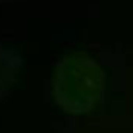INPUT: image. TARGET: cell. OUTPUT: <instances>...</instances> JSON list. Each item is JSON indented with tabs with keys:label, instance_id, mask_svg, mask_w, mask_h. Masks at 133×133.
<instances>
[{
	"label": "cell",
	"instance_id": "6da1fadb",
	"mask_svg": "<svg viewBox=\"0 0 133 133\" xmlns=\"http://www.w3.org/2000/svg\"><path fill=\"white\" fill-rule=\"evenodd\" d=\"M52 93L64 112H91L104 93V71L100 64L85 52L66 54L56 64Z\"/></svg>",
	"mask_w": 133,
	"mask_h": 133
},
{
	"label": "cell",
	"instance_id": "7a4b0ae2",
	"mask_svg": "<svg viewBox=\"0 0 133 133\" xmlns=\"http://www.w3.org/2000/svg\"><path fill=\"white\" fill-rule=\"evenodd\" d=\"M21 66H23V58L19 50L0 43V102L10 97Z\"/></svg>",
	"mask_w": 133,
	"mask_h": 133
}]
</instances>
